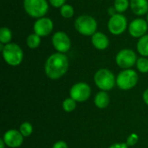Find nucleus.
<instances>
[{
  "label": "nucleus",
  "instance_id": "nucleus-22",
  "mask_svg": "<svg viewBox=\"0 0 148 148\" xmlns=\"http://www.w3.org/2000/svg\"><path fill=\"white\" fill-rule=\"evenodd\" d=\"M62 108L65 112H68V113L73 112L76 108V101L73 100L71 97L66 98L62 101Z\"/></svg>",
  "mask_w": 148,
  "mask_h": 148
},
{
  "label": "nucleus",
  "instance_id": "nucleus-19",
  "mask_svg": "<svg viewBox=\"0 0 148 148\" xmlns=\"http://www.w3.org/2000/svg\"><path fill=\"white\" fill-rule=\"evenodd\" d=\"M12 40V32L7 27H2L0 29V42L3 44H8Z\"/></svg>",
  "mask_w": 148,
  "mask_h": 148
},
{
  "label": "nucleus",
  "instance_id": "nucleus-24",
  "mask_svg": "<svg viewBox=\"0 0 148 148\" xmlns=\"http://www.w3.org/2000/svg\"><path fill=\"white\" fill-rule=\"evenodd\" d=\"M136 66L137 69L140 72L145 74V73H148V58L147 57H140L137 60L136 62Z\"/></svg>",
  "mask_w": 148,
  "mask_h": 148
},
{
  "label": "nucleus",
  "instance_id": "nucleus-11",
  "mask_svg": "<svg viewBox=\"0 0 148 148\" xmlns=\"http://www.w3.org/2000/svg\"><path fill=\"white\" fill-rule=\"evenodd\" d=\"M54 29V23L49 17H41L36 20L33 25L34 33L41 37L49 36Z\"/></svg>",
  "mask_w": 148,
  "mask_h": 148
},
{
  "label": "nucleus",
  "instance_id": "nucleus-2",
  "mask_svg": "<svg viewBox=\"0 0 148 148\" xmlns=\"http://www.w3.org/2000/svg\"><path fill=\"white\" fill-rule=\"evenodd\" d=\"M3 58L4 62L10 66H18L22 63L23 59V51L21 47L13 42H10L4 45L2 51Z\"/></svg>",
  "mask_w": 148,
  "mask_h": 148
},
{
  "label": "nucleus",
  "instance_id": "nucleus-10",
  "mask_svg": "<svg viewBox=\"0 0 148 148\" xmlns=\"http://www.w3.org/2000/svg\"><path fill=\"white\" fill-rule=\"evenodd\" d=\"M52 45L59 53H67L71 48V41L69 36L63 31H57L52 36Z\"/></svg>",
  "mask_w": 148,
  "mask_h": 148
},
{
  "label": "nucleus",
  "instance_id": "nucleus-14",
  "mask_svg": "<svg viewBox=\"0 0 148 148\" xmlns=\"http://www.w3.org/2000/svg\"><path fill=\"white\" fill-rule=\"evenodd\" d=\"M91 42L93 46L99 50H104L109 46L108 37L102 32L97 31L91 36Z\"/></svg>",
  "mask_w": 148,
  "mask_h": 148
},
{
  "label": "nucleus",
  "instance_id": "nucleus-6",
  "mask_svg": "<svg viewBox=\"0 0 148 148\" xmlns=\"http://www.w3.org/2000/svg\"><path fill=\"white\" fill-rule=\"evenodd\" d=\"M139 81V75L134 69H127L119 73L116 77V85L122 90H130L134 88Z\"/></svg>",
  "mask_w": 148,
  "mask_h": 148
},
{
  "label": "nucleus",
  "instance_id": "nucleus-8",
  "mask_svg": "<svg viewBox=\"0 0 148 148\" xmlns=\"http://www.w3.org/2000/svg\"><path fill=\"white\" fill-rule=\"evenodd\" d=\"M137 56L135 52L130 49H124L118 52L115 56V62L116 64L123 69H127L132 68L137 62Z\"/></svg>",
  "mask_w": 148,
  "mask_h": 148
},
{
  "label": "nucleus",
  "instance_id": "nucleus-18",
  "mask_svg": "<svg viewBox=\"0 0 148 148\" xmlns=\"http://www.w3.org/2000/svg\"><path fill=\"white\" fill-rule=\"evenodd\" d=\"M26 44L31 49H37L41 44V36H39L36 33L29 34L26 39Z\"/></svg>",
  "mask_w": 148,
  "mask_h": 148
},
{
  "label": "nucleus",
  "instance_id": "nucleus-28",
  "mask_svg": "<svg viewBox=\"0 0 148 148\" xmlns=\"http://www.w3.org/2000/svg\"><path fill=\"white\" fill-rule=\"evenodd\" d=\"M109 148H128L127 143H114L111 145Z\"/></svg>",
  "mask_w": 148,
  "mask_h": 148
},
{
  "label": "nucleus",
  "instance_id": "nucleus-30",
  "mask_svg": "<svg viewBox=\"0 0 148 148\" xmlns=\"http://www.w3.org/2000/svg\"><path fill=\"white\" fill-rule=\"evenodd\" d=\"M108 14H109V16H114L115 14H117V13H118V12L116 11V10H115L114 6H113V7L109 8V9L108 10Z\"/></svg>",
  "mask_w": 148,
  "mask_h": 148
},
{
  "label": "nucleus",
  "instance_id": "nucleus-27",
  "mask_svg": "<svg viewBox=\"0 0 148 148\" xmlns=\"http://www.w3.org/2000/svg\"><path fill=\"white\" fill-rule=\"evenodd\" d=\"M52 148H69L68 144L63 141V140H58L57 142H56L53 146Z\"/></svg>",
  "mask_w": 148,
  "mask_h": 148
},
{
  "label": "nucleus",
  "instance_id": "nucleus-1",
  "mask_svg": "<svg viewBox=\"0 0 148 148\" xmlns=\"http://www.w3.org/2000/svg\"><path fill=\"white\" fill-rule=\"evenodd\" d=\"M69 62L68 56L63 53H54L50 55L44 66L46 75L51 80H58L68 71Z\"/></svg>",
  "mask_w": 148,
  "mask_h": 148
},
{
  "label": "nucleus",
  "instance_id": "nucleus-16",
  "mask_svg": "<svg viewBox=\"0 0 148 148\" xmlns=\"http://www.w3.org/2000/svg\"><path fill=\"white\" fill-rule=\"evenodd\" d=\"M94 102L98 108L104 109L108 107L110 103V97L106 91H100L99 93L96 94Z\"/></svg>",
  "mask_w": 148,
  "mask_h": 148
},
{
  "label": "nucleus",
  "instance_id": "nucleus-5",
  "mask_svg": "<svg viewBox=\"0 0 148 148\" xmlns=\"http://www.w3.org/2000/svg\"><path fill=\"white\" fill-rule=\"evenodd\" d=\"M25 12L34 18L43 17L49 11V2L47 0H23Z\"/></svg>",
  "mask_w": 148,
  "mask_h": 148
},
{
  "label": "nucleus",
  "instance_id": "nucleus-9",
  "mask_svg": "<svg viewBox=\"0 0 148 148\" xmlns=\"http://www.w3.org/2000/svg\"><path fill=\"white\" fill-rule=\"evenodd\" d=\"M69 95L76 102H84L91 95V88L86 82H77L71 87Z\"/></svg>",
  "mask_w": 148,
  "mask_h": 148
},
{
  "label": "nucleus",
  "instance_id": "nucleus-15",
  "mask_svg": "<svg viewBox=\"0 0 148 148\" xmlns=\"http://www.w3.org/2000/svg\"><path fill=\"white\" fill-rule=\"evenodd\" d=\"M130 8L137 16L148 13V0H130Z\"/></svg>",
  "mask_w": 148,
  "mask_h": 148
},
{
  "label": "nucleus",
  "instance_id": "nucleus-20",
  "mask_svg": "<svg viewBox=\"0 0 148 148\" xmlns=\"http://www.w3.org/2000/svg\"><path fill=\"white\" fill-rule=\"evenodd\" d=\"M114 6L118 13L125 12L128 7H130V1L129 0H114Z\"/></svg>",
  "mask_w": 148,
  "mask_h": 148
},
{
  "label": "nucleus",
  "instance_id": "nucleus-23",
  "mask_svg": "<svg viewBox=\"0 0 148 148\" xmlns=\"http://www.w3.org/2000/svg\"><path fill=\"white\" fill-rule=\"evenodd\" d=\"M19 131L23 137H29L33 133V127L29 122H23L19 127Z\"/></svg>",
  "mask_w": 148,
  "mask_h": 148
},
{
  "label": "nucleus",
  "instance_id": "nucleus-7",
  "mask_svg": "<svg viewBox=\"0 0 148 148\" xmlns=\"http://www.w3.org/2000/svg\"><path fill=\"white\" fill-rule=\"evenodd\" d=\"M127 28V17L121 14L117 13L114 16H110L108 22V31L114 36H120L123 34Z\"/></svg>",
  "mask_w": 148,
  "mask_h": 148
},
{
  "label": "nucleus",
  "instance_id": "nucleus-26",
  "mask_svg": "<svg viewBox=\"0 0 148 148\" xmlns=\"http://www.w3.org/2000/svg\"><path fill=\"white\" fill-rule=\"evenodd\" d=\"M49 3L51 6L55 8H61L62 5L65 4L66 0H49Z\"/></svg>",
  "mask_w": 148,
  "mask_h": 148
},
{
  "label": "nucleus",
  "instance_id": "nucleus-32",
  "mask_svg": "<svg viewBox=\"0 0 148 148\" xmlns=\"http://www.w3.org/2000/svg\"><path fill=\"white\" fill-rule=\"evenodd\" d=\"M147 23H148V13L147 14Z\"/></svg>",
  "mask_w": 148,
  "mask_h": 148
},
{
  "label": "nucleus",
  "instance_id": "nucleus-3",
  "mask_svg": "<svg viewBox=\"0 0 148 148\" xmlns=\"http://www.w3.org/2000/svg\"><path fill=\"white\" fill-rule=\"evenodd\" d=\"M98 23L95 17L88 15L78 16L75 21V28L78 33L85 36H92L97 32Z\"/></svg>",
  "mask_w": 148,
  "mask_h": 148
},
{
  "label": "nucleus",
  "instance_id": "nucleus-29",
  "mask_svg": "<svg viewBox=\"0 0 148 148\" xmlns=\"http://www.w3.org/2000/svg\"><path fill=\"white\" fill-rule=\"evenodd\" d=\"M142 98H143L144 102L148 106V88L144 91V93H143V95H142Z\"/></svg>",
  "mask_w": 148,
  "mask_h": 148
},
{
  "label": "nucleus",
  "instance_id": "nucleus-4",
  "mask_svg": "<svg viewBox=\"0 0 148 148\" xmlns=\"http://www.w3.org/2000/svg\"><path fill=\"white\" fill-rule=\"evenodd\" d=\"M95 85L101 91H109L114 88L116 84V78L113 72L108 69H101L97 70L94 75Z\"/></svg>",
  "mask_w": 148,
  "mask_h": 148
},
{
  "label": "nucleus",
  "instance_id": "nucleus-25",
  "mask_svg": "<svg viewBox=\"0 0 148 148\" xmlns=\"http://www.w3.org/2000/svg\"><path fill=\"white\" fill-rule=\"evenodd\" d=\"M139 141V136L138 134H131L128 137H127V145L128 147H133V146H135Z\"/></svg>",
  "mask_w": 148,
  "mask_h": 148
},
{
  "label": "nucleus",
  "instance_id": "nucleus-17",
  "mask_svg": "<svg viewBox=\"0 0 148 148\" xmlns=\"http://www.w3.org/2000/svg\"><path fill=\"white\" fill-rule=\"evenodd\" d=\"M137 50L140 55L144 57L148 56V34L139 38L137 42Z\"/></svg>",
  "mask_w": 148,
  "mask_h": 148
},
{
  "label": "nucleus",
  "instance_id": "nucleus-12",
  "mask_svg": "<svg viewBox=\"0 0 148 148\" xmlns=\"http://www.w3.org/2000/svg\"><path fill=\"white\" fill-rule=\"evenodd\" d=\"M147 22L143 18H136L128 25V32L130 36L135 38H140L145 36L147 32Z\"/></svg>",
  "mask_w": 148,
  "mask_h": 148
},
{
  "label": "nucleus",
  "instance_id": "nucleus-21",
  "mask_svg": "<svg viewBox=\"0 0 148 148\" xmlns=\"http://www.w3.org/2000/svg\"><path fill=\"white\" fill-rule=\"evenodd\" d=\"M60 13L62 16L64 18H71L75 14V10L71 4L65 3L60 8Z\"/></svg>",
  "mask_w": 148,
  "mask_h": 148
},
{
  "label": "nucleus",
  "instance_id": "nucleus-31",
  "mask_svg": "<svg viewBox=\"0 0 148 148\" xmlns=\"http://www.w3.org/2000/svg\"><path fill=\"white\" fill-rule=\"evenodd\" d=\"M5 147H7V146H6L4 140H3V138L0 139V148H5Z\"/></svg>",
  "mask_w": 148,
  "mask_h": 148
},
{
  "label": "nucleus",
  "instance_id": "nucleus-13",
  "mask_svg": "<svg viewBox=\"0 0 148 148\" xmlns=\"http://www.w3.org/2000/svg\"><path fill=\"white\" fill-rule=\"evenodd\" d=\"M23 136L18 130L10 129L4 133L3 140L6 146L10 148H17L22 146L23 142Z\"/></svg>",
  "mask_w": 148,
  "mask_h": 148
}]
</instances>
